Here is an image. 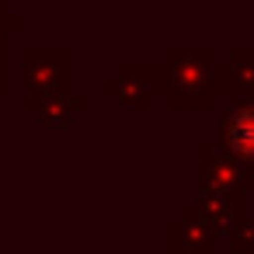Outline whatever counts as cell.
Masks as SVG:
<instances>
[{
	"label": "cell",
	"instance_id": "1",
	"mask_svg": "<svg viewBox=\"0 0 254 254\" xmlns=\"http://www.w3.org/2000/svg\"><path fill=\"white\" fill-rule=\"evenodd\" d=\"M230 143L244 153V157H254V112H240L230 126Z\"/></svg>",
	"mask_w": 254,
	"mask_h": 254
}]
</instances>
